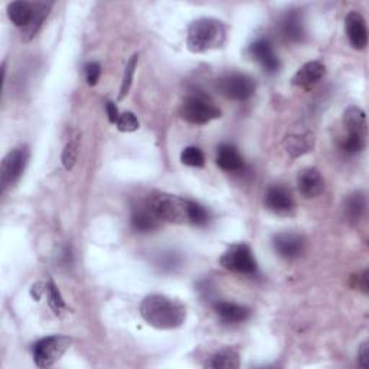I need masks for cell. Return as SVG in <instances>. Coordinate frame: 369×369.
<instances>
[{
	"label": "cell",
	"instance_id": "cell-1",
	"mask_svg": "<svg viewBox=\"0 0 369 369\" xmlns=\"http://www.w3.org/2000/svg\"><path fill=\"white\" fill-rule=\"evenodd\" d=\"M140 314L147 325L159 330H172L187 321V308L171 297L150 294L142 301Z\"/></svg>",
	"mask_w": 369,
	"mask_h": 369
},
{
	"label": "cell",
	"instance_id": "cell-2",
	"mask_svg": "<svg viewBox=\"0 0 369 369\" xmlns=\"http://www.w3.org/2000/svg\"><path fill=\"white\" fill-rule=\"evenodd\" d=\"M227 41L225 25L214 18H200L188 28L187 45L193 54H204L211 49L221 48Z\"/></svg>",
	"mask_w": 369,
	"mask_h": 369
},
{
	"label": "cell",
	"instance_id": "cell-3",
	"mask_svg": "<svg viewBox=\"0 0 369 369\" xmlns=\"http://www.w3.org/2000/svg\"><path fill=\"white\" fill-rule=\"evenodd\" d=\"M188 202L184 199L171 193H155L149 198L147 205L152 208L155 215L164 223H189L188 220Z\"/></svg>",
	"mask_w": 369,
	"mask_h": 369
},
{
	"label": "cell",
	"instance_id": "cell-4",
	"mask_svg": "<svg viewBox=\"0 0 369 369\" xmlns=\"http://www.w3.org/2000/svg\"><path fill=\"white\" fill-rule=\"evenodd\" d=\"M179 114L184 122L195 126H204L220 119L223 113L205 95L192 94L183 98L179 107Z\"/></svg>",
	"mask_w": 369,
	"mask_h": 369
},
{
	"label": "cell",
	"instance_id": "cell-5",
	"mask_svg": "<svg viewBox=\"0 0 369 369\" xmlns=\"http://www.w3.org/2000/svg\"><path fill=\"white\" fill-rule=\"evenodd\" d=\"M71 346V339L64 334H51L33 345V361L38 368H49L57 363Z\"/></svg>",
	"mask_w": 369,
	"mask_h": 369
},
{
	"label": "cell",
	"instance_id": "cell-6",
	"mask_svg": "<svg viewBox=\"0 0 369 369\" xmlns=\"http://www.w3.org/2000/svg\"><path fill=\"white\" fill-rule=\"evenodd\" d=\"M220 263L225 270L237 274L251 276L257 273V261L253 249L244 243L231 245L223 254Z\"/></svg>",
	"mask_w": 369,
	"mask_h": 369
},
{
	"label": "cell",
	"instance_id": "cell-7",
	"mask_svg": "<svg viewBox=\"0 0 369 369\" xmlns=\"http://www.w3.org/2000/svg\"><path fill=\"white\" fill-rule=\"evenodd\" d=\"M216 88L234 102H245L256 93V81L245 74H228L216 81Z\"/></svg>",
	"mask_w": 369,
	"mask_h": 369
},
{
	"label": "cell",
	"instance_id": "cell-8",
	"mask_svg": "<svg viewBox=\"0 0 369 369\" xmlns=\"http://www.w3.org/2000/svg\"><path fill=\"white\" fill-rule=\"evenodd\" d=\"M28 162V150L25 147H19L10 150L3 158L2 167H0V183L2 188L6 189L10 184L18 180L26 167Z\"/></svg>",
	"mask_w": 369,
	"mask_h": 369
},
{
	"label": "cell",
	"instance_id": "cell-9",
	"mask_svg": "<svg viewBox=\"0 0 369 369\" xmlns=\"http://www.w3.org/2000/svg\"><path fill=\"white\" fill-rule=\"evenodd\" d=\"M273 247L280 257L294 260L303 253L305 240L294 232H280L273 238Z\"/></svg>",
	"mask_w": 369,
	"mask_h": 369
},
{
	"label": "cell",
	"instance_id": "cell-10",
	"mask_svg": "<svg viewBox=\"0 0 369 369\" xmlns=\"http://www.w3.org/2000/svg\"><path fill=\"white\" fill-rule=\"evenodd\" d=\"M249 54L254 58V61H257L263 66L264 71L274 74L280 70V59L268 39L260 38L254 41L249 45Z\"/></svg>",
	"mask_w": 369,
	"mask_h": 369
},
{
	"label": "cell",
	"instance_id": "cell-11",
	"mask_svg": "<svg viewBox=\"0 0 369 369\" xmlns=\"http://www.w3.org/2000/svg\"><path fill=\"white\" fill-rule=\"evenodd\" d=\"M264 204L268 209L277 215H289L294 209V199L292 196V192L287 188L280 187V184L272 187L265 192Z\"/></svg>",
	"mask_w": 369,
	"mask_h": 369
},
{
	"label": "cell",
	"instance_id": "cell-12",
	"mask_svg": "<svg viewBox=\"0 0 369 369\" xmlns=\"http://www.w3.org/2000/svg\"><path fill=\"white\" fill-rule=\"evenodd\" d=\"M345 29L346 35L350 42V45L355 49H365L368 45V28L366 22L363 19V16L357 12L352 10L348 13L345 19Z\"/></svg>",
	"mask_w": 369,
	"mask_h": 369
},
{
	"label": "cell",
	"instance_id": "cell-13",
	"mask_svg": "<svg viewBox=\"0 0 369 369\" xmlns=\"http://www.w3.org/2000/svg\"><path fill=\"white\" fill-rule=\"evenodd\" d=\"M326 75V66L321 61H310L306 62L292 78V84L299 88L310 90L314 87L319 81Z\"/></svg>",
	"mask_w": 369,
	"mask_h": 369
},
{
	"label": "cell",
	"instance_id": "cell-14",
	"mask_svg": "<svg viewBox=\"0 0 369 369\" xmlns=\"http://www.w3.org/2000/svg\"><path fill=\"white\" fill-rule=\"evenodd\" d=\"M297 188L305 198H316L325 191V179L314 167H306L297 175Z\"/></svg>",
	"mask_w": 369,
	"mask_h": 369
},
{
	"label": "cell",
	"instance_id": "cell-15",
	"mask_svg": "<svg viewBox=\"0 0 369 369\" xmlns=\"http://www.w3.org/2000/svg\"><path fill=\"white\" fill-rule=\"evenodd\" d=\"M216 164L225 172H240L244 169V158L232 144H221L216 152Z\"/></svg>",
	"mask_w": 369,
	"mask_h": 369
},
{
	"label": "cell",
	"instance_id": "cell-16",
	"mask_svg": "<svg viewBox=\"0 0 369 369\" xmlns=\"http://www.w3.org/2000/svg\"><path fill=\"white\" fill-rule=\"evenodd\" d=\"M281 37L287 42H300L305 37V28L301 16L297 10H290L280 22Z\"/></svg>",
	"mask_w": 369,
	"mask_h": 369
},
{
	"label": "cell",
	"instance_id": "cell-17",
	"mask_svg": "<svg viewBox=\"0 0 369 369\" xmlns=\"http://www.w3.org/2000/svg\"><path fill=\"white\" fill-rule=\"evenodd\" d=\"M214 309L218 317L225 323H243L251 314L248 308L231 301H218L214 305Z\"/></svg>",
	"mask_w": 369,
	"mask_h": 369
},
{
	"label": "cell",
	"instance_id": "cell-18",
	"mask_svg": "<svg viewBox=\"0 0 369 369\" xmlns=\"http://www.w3.org/2000/svg\"><path fill=\"white\" fill-rule=\"evenodd\" d=\"M159 224H160V220L155 215L152 208L147 205V202L144 205L134 208L133 215H131V225L136 231H140V232L153 231L159 227Z\"/></svg>",
	"mask_w": 369,
	"mask_h": 369
},
{
	"label": "cell",
	"instance_id": "cell-19",
	"mask_svg": "<svg viewBox=\"0 0 369 369\" xmlns=\"http://www.w3.org/2000/svg\"><path fill=\"white\" fill-rule=\"evenodd\" d=\"M33 13H35V3L25 2V0H18V2H12L8 5V16L10 22L22 29H25L30 23Z\"/></svg>",
	"mask_w": 369,
	"mask_h": 369
},
{
	"label": "cell",
	"instance_id": "cell-20",
	"mask_svg": "<svg viewBox=\"0 0 369 369\" xmlns=\"http://www.w3.org/2000/svg\"><path fill=\"white\" fill-rule=\"evenodd\" d=\"M54 6V3H46V2H37L35 3V13H33V18L30 21V23L22 29V38L25 42H29L30 39H33L37 37V33L39 32V29L42 28L45 19L48 18L49 12H51V8Z\"/></svg>",
	"mask_w": 369,
	"mask_h": 369
},
{
	"label": "cell",
	"instance_id": "cell-21",
	"mask_svg": "<svg viewBox=\"0 0 369 369\" xmlns=\"http://www.w3.org/2000/svg\"><path fill=\"white\" fill-rule=\"evenodd\" d=\"M205 366L212 369H237L240 368V354L232 348H224L214 354Z\"/></svg>",
	"mask_w": 369,
	"mask_h": 369
},
{
	"label": "cell",
	"instance_id": "cell-22",
	"mask_svg": "<svg viewBox=\"0 0 369 369\" xmlns=\"http://www.w3.org/2000/svg\"><path fill=\"white\" fill-rule=\"evenodd\" d=\"M343 126L348 133L363 134L366 136L368 124H366V115L365 111L357 106H350L343 113Z\"/></svg>",
	"mask_w": 369,
	"mask_h": 369
},
{
	"label": "cell",
	"instance_id": "cell-23",
	"mask_svg": "<svg viewBox=\"0 0 369 369\" xmlns=\"http://www.w3.org/2000/svg\"><path fill=\"white\" fill-rule=\"evenodd\" d=\"M366 212V196L363 192H355L345 200V216L350 223L361 221Z\"/></svg>",
	"mask_w": 369,
	"mask_h": 369
},
{
	"label": "cell",
	"instance_id": "cell-24",
	"mask_svg": "<svg viewBox=\"0 0 369 369\" xmlns=\"http://www.w3.org/2000/svg\"><path fill=\"white\" fill-rule=\"evenodd\" d=\"M45 293L48 296V303H49V306H51V309L54 310V313L57 316L61 314L66 309V306H65V301H64V299H62V296H61V293H59V290L57 287V284L54 283V280H49L46 283Z\"/></svg>",
	"mask_w": 369,
	"mask_h": 369
},
{
	"label": "cell",
	"instance_id": "cell-25",
	"mask_svg": "<svg viewBox=\"0 0 369 369\" xmlns=\"http://www.w3.org/2000/svg\"><path fill=\"white\" fill-rule=\"evenodd\" d=\"M341 147L346 153H359L366 147V136H363V134L348 133V136L341 142Z\"/></svg>",
	"mask_w": 369,
	"mask_h": 369
},
{
	"label": "cell",
	"instance_id": "cell-26",
	"mask_svg": "<svg viewBox=\"0 0 369 369\" xmlns=\"http://www.w3.org/2000/svg\"><path fill=\"white\" fill-rule=\"evenodd\" d=\"M180 162L191 167H202L205 164V156L202 150L195 146L184 147L180 153Z\"/></svg>",
	"mask_w": 369,
	"mask_h": 369
},
{
	"label": "cell",
	"instance_id": "cell-27",
	"mask_svg": "<svg viewBox=\"0 0 369 369\" xmlns=\"http://www.w3.org/2000/svg\"><path fill=\"white\" fill-rule=\"evenodd\" d=\"M286 149L292 156L297 158L300 155L308 153L312 149V143L309 136H292L286 140Z\"/></svg>",
	"mask_w": 369,
	"mask_h": 369
},
{
	"label": "cell",
	"instance_id": "cell-28",
	"mask_svg": "<svg viewBox=\"0 0 369 369\" xmlns=\"http://www.w3.org/2000/svg\"><path fill=\"white\" fill-rule=\"evenodd\" d=\"M188 220L189 224L193 225H205L209 221V212L207 211L205 207H202L200 204L195 202V200H191L188 202Z\"/></svg>",
	"mask_w": 369,
	"mask_h": 369
},
{
	"label": "cell",
	"instance_id": "cell-29",
	"mask_svg": "<svg viewBox=\"0 0 369 369\" xmlns=\"http://www.w3.org/2000/svg\"><path fill=\"white\" fill-rule=\"evenodd\" d=\"M138 59H139V55H133L130 58V61L127 62V66H126V71H124V77H123V82H122V88H120V95H119V100H123L130 88H131V84H133V77H134V73H136V66H138Z\"/></svg>",
	"mask_w": 369,
	"mask_h": 369
},
{
	"label": "cell",
	"instance_id": "cell-30",
	"mask_svg": "<svg viewBox=\"0 0 369 369\" xmlns=\"http://www.w3.org/2000/svg\"><path fill=\"white\" fill-rule=\"evenodd\" d=\"M78 159V143L77 140H71L66 143L64 152H62V164L66 171H71L75 166Z\"/></svg>",
	"mask_w": 369,
	"mask_h": 369
},
{
	"label": "cell",
	"instance_id": "cell-31",
	"mask_svg": "<svg viewBox=\"0 0 369 369\" xmlns=\"http://www.w3.org/2000/svg\"><path fill=\"white\" fill-rule=\"evenodd\" d=\"M117 129L123 133H131V131H136L140 126L139 119L136 117V114H133L130 111L120 114L119 120H117Z\"/></svg>",
	"mask_w": 369,
	"mask_h": 369
},
{
	"label": "cell",
	"instance_id": "cell-32",
	"mask_svg": "<svg viewBox=\"0 0 369 369\" xmlns=\"http://www.w3.org/2000/svg\"><path fill=\"white\" fill-rule=\"evenodd\" d=\"M100 77H102V66L97 62H88L86 65V79L87 84L91 87H94L95 84L98 82Z\"/></svg>",
	"mask_w": 369,
	"mask_h": 369
},
{
	"label": "cell",
	"instance_id": "cell-33",
	"mask_svg": "<svg viewBox=\"0 0 369 369\" xmlns=\"http://www.w3.org/2000/svg\"><path fill=\"white\" fill-rule=\"evenodd\" d=\"M358 361L359 366L368 368V361H369V343L363 342L358 350Z\"/></svg>",
	"mask_w": 369,
	"mask_h": 369
},
{
	"label": "cell",
	"instance_id": "cell-34",
	"mask_svg": "<svg viewBox=\"0 0 369 369\" xmlns=\"http://www.w3.org/2000/svg\"><path fill=\"white\" fill-rule=\"evenodd\" d=\"M106 111H107V115H108V122L115 124L117 120H119V117H120L119 110H117V106L114 103H111V102H107L106 103Z\"/></svg>",
	"mask_w": 369,
	"mask_h": 369
},
{
	"label": "cell",
	"instance_id": "cell-35",
	"mask_svg": "<svg viewBox=\"0 0 369 369\" xmlns=\"http://www.w3.org/2000/svg\"><path fill=\"white\" fill-rule=\"evenodd\" d=\"M358 287H359L363 293H368V289H369V283H368V270H363L362 274L358 276Z\"/></svg>",
	"mask_w": 369,
	"mask_h": 369
}]
</instances>
